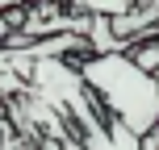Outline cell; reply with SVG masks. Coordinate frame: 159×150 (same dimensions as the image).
Returning <instances> with one entry per match:
<instances>
[{
	"label": "cell",
	"mask_w": 159,
	"mask_h": 150,
	"mask_svg": "<svg viewBox=\"0 0 159 150\" xmlns=\"http://www.w3.org/2000/svg\"><path fill=\"white\" fill-rule=\"evenodd\" d=\"M80 88L96 96V109L113 117L130 138L159 129V88L155 75L138 71L126 54H88L80 63Z\"/></svg>",
	"instance_id": "1"
},
{
	"label": "cell",
	"mask_w": 159,
	"mask_h": 150,
	"mask_svg": "<svg viewBox=\"0 0 159 150\" xmlns=\"http://www.w3.org/2000/svg\"><path fill=\"white\" fill-rule=\"evenodd\" d=\"M50 4H75L84 17H105V21H113V17L130 13V8L143 4V0H50Z\"/></svg>",
	"instance_id": "2"
},
{
	"label": "cell",
	"mask_w": 159,
	"mask_h": 150,
	"mask_svg": "<svg viewBox=\"0 0 159 150\" xmlns=\"http://www.w3.org/2000/svg\"><path fill=\"white\" fill-rule=\"evenodd\" d=\"M138 150H159V138H155V134H147V138H138Z\"/></svg>",
	"instance_id": "3"
},
{
	"label": "cell",
	"mask_w": 159,
	"mask_h": 150,
	"mask_svg": "<svg viewBox=\"0 0 159 150\" xmlns=\"http://www.w3.org/2000/svg\"><path fill=\"white\" fill-rule=\"evenodd\" d=\"M55 142H59V146H63V150H80V142H75V138H71V134H67V138H55Z\"/></svg>",
	"instance_id": "4"
},
{
	"label": "cell",
	"mask_w": 159,
	"mask_h": 150,
	"mask_svg": "<svg viewBox=\"0 0 159 150\" xmlns=\"http://www.w3.org/2000/svg\"><path fill=\"white\" fill-rule=\"evenodd\" d=\"M34 150H63V146H59V142H55V138H42V142H38V146H34Z\"/></svg>",
	"instance_id": "5"
},
{
	"label": "cell",
	"mask_w": 159,
	"mask_h": 150,
	"mask_svg": "<svg viewBox=\"0 0 159 150\" xmlns=\"http://www.w3.org/2000/svg\"><path fill=\"white\" fill-rule=\"evenodd\" d=\"M151 8H155V29H159V0H151Z\"/></svg>",
	"instance_id": "6"
},
{
	"label": "cell",
	"mask_w": 159,
	"mask_h": 150,
	"mask_svg": "<svg viewBox=\"0 0 159 150\" xmlns=\"http://www.w3.org/2000/svg\"><path fill=\"white\" fill-rule=\"evenodd\" d=\"M155 88H159V67H155Z\"/></svg>",
	"instance_id": "7"
},
{
	"label": "cell",
	"mask_w": 159,
	"mask_h": 150,
	"mask_svg": "<svg viewBox=\"0 0 159 150\" xmlns=\"http://www.w3.org/2000/svg\"><path fill=\"white\" fill-rule=\"evenodd\" d=\"M155 138H159V129H155Z\"/></svg>",
	"instance_id": "8"
}]
</instances>
